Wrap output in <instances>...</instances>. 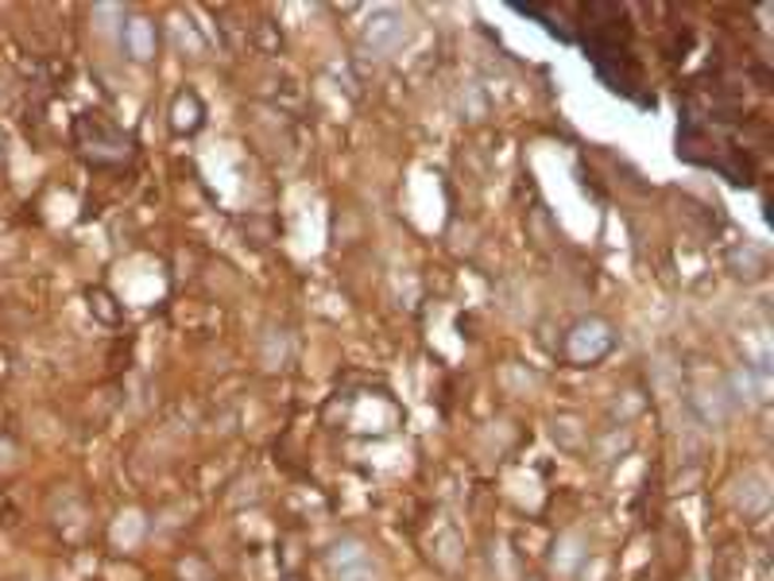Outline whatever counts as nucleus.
I'll return each instance as SVG.
<instances>
[{
    "mask_svg": "<svg viewBox=\"0 0 774 581\" xmlns=\"http://www.w3.org/2000/svg\"><path fill=\"white\" fill-rule=\"evenodd\" d=\"M608 349H612V325H608L605 318H581L570 330V337H565V353H570V360H577V365H593V360H600Z\"/></svg>",
    "mask_w": 774,
    "mask_h": 581,
    "instance_id": "obj_2",
    "label": "nucleus"
},
{
    "mask_svg": "<svg viewBox=\"0 0 774 581\" xmlns=\"http://www.w3.org/2000/svg\"><path fill=\"white\" fill-rule=\"evenodd\" d=\"M365 44L380 55H392L407 44V20L395 9H376L365 24Z\"/></svg>",
    "mask_w": 774,
    "mask_h": 581,
    "instance_id": "obj_3",
    "label": "nucleus"
},
{
    "mask_svg": "<svg viewBox=\"0 0 774 581\" xmlns=\"http://www.w3.org/2000/svg\"><path fill=\"white\" fill-rule=\"evenodd\" d=\"M333 581H380V562L360 538H341L330 550Z\"/></svg>",
    "mask_w": 774,
    "mask_h": 581,
    "instance_id": "obj_1",
    "label": "nucleus"
},
{
    "mask_svg": "<svg viewBox=\"0 0 774 581\" xmlns=\"http://www.w3.org/2000/svg\"><path fill=\"white\" fill-rule=\"evenodd\" d=\"M124 44H128V55L132 59H152L155 55V32H152V24L147 20H128V27H124Z\"/></svg>",
    "mask_w": 774,
    "mask_h": 581,
    "instance_id": "obj_4",
    "label": "nucleus"
}]
</instances>
